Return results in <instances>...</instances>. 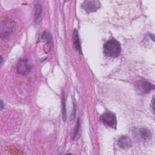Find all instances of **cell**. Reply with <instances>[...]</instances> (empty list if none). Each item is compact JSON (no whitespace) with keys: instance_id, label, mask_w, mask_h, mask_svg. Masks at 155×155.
Here are the masks:
<instances>
[{"instance_id":"1","label":"cell","mask_w":155,"mask_h":155,"mask_svg":"<svg viewBox=\"0 0 155 155\" xmlns=\"http://www.w3.org/2000/svg\"><path fill=\"white\" fill-rule=\"evenodd\" d=\"M16 28V24L12 19L2 17L0 22V34L2 38H6L11 35Z\"/></svg>"},{"instance_id":"2","label":"cell","mask_w":155,"mask_h":155,"mask_svg":"<svg viewBox=\"0 0 155 155\" xmlns=\"http://www.w3.org/2000/svg\"><path fill=\"white\" fill-rule=\"evenodd\" d=\"M104 52L105 55L111 58H116L119 56L121 52L120 43L115 39H110L104 45Z\"/></svg>"},{"instance_id":"3","label":"cell","mask_w":155,"mask_h":155,"mask_svg":"<svg viewBox=\"0 0 155 155\" xmlns=\"http://www.w3.org/2000/svg\"><path fill=\"white\" fill-rule=\"evenodd\" d=\"M32 68L31 64L27 59H21L16 64V71L22 75L28 74Z\"/></svg>"},{"instance_id":"4","label":"cell","mask_w":155,"mask_h":155,"mask_svg":"<svg viewBox=\"0 0 155 155\" xmlns=\"http://www.w3.org/2000/svg\"><path fill=\"white\" fill-rule=\"evenodd\" d=\"M100 119L105 125L114 129L116 128L117 120L114 113L107 111L101 116Z\"/></svg>"},{"instance_id":"5","label":"cell","mask_w":155,"mask_h":155,"mask_svg":"<svg viewBox=\"0 0 155 155\" xmlns=\"http://www.w3.org/2000/svg\"><path fill=\"white\" fill-rule=\"evenodd\" d=\"M135 87L140 94L148 93L150 91L154 90V85L143 80L138 81L135 84Z\"/></svg>"},{"instance_id":"6","label":"cell","mask_w":155,"mask_h":155,"mask_svg":"<svg viewBox=\"0 0 155 155\" xmlns=\"http://www.w3.org/2000/svg\"><path fill=\"white\" fill-rule=\"evenodd\" d=\"M101 6L99 1H85L82 2L81 7L87 13H90L97 10Z\"/></svg>"},{"instance_id":"7","label":"cell","mask_w":155,"mask_h":155,"mask_svg":"<svg viewBox=\"0 0 155 155\" xmlns=\"http://www.w3.org/2000/svg\"><path fill=\"white\" fill-rule=\"evenodd\" d=\"M134 136L139 140H148L151 139L152 133L150 130L146 128H136L134 131Z\"/></svg>"},{"instance_id":"8","label":"cell","mask_w":155,"mask_h":155,"mask_svg":"<svg viewBox=\"0 0 155 155\" xmlns=\"http://www.w3.org/2000/svg\"><path fill=\"white\" fill-rule=\"evenodd\" d=\"M118 146L122 149H128L132 146V142L130 138L127 136H122L120 137L117 140Z\"/></svg>"},{"instance_id":"9","label":"cell","mask_w":155,"mask_h":155,"mask_svg":"<svg viewBox=\"0 0 155 155\" xmlns=\"http://www.w3.org/2000/svg\"><path fill=\"white\" fill-rule=\"evenodd\" d=\"M73 45L74 48L76 50H78L79 53L81 54V45H80V41L79 39V35H78V31L77 30L74 29L73 32Z\"/></svg>"},{"instance_id":"10","label":"cell","mask_w":155,"mask_h":155,"mask_svg":"<svg viewBox=\"0 0 155 155\" xmlns=\"http://www.w3.org/2000/svg\"><path fill=\"white\" fill-rule=\"evenodd\" d=\"M41 13L42 7L40 4H37L35 7V21L36 22H39L41 20Z\"/></svg>"},{"instance_id":"11","label":"cell","mask_w":155,"mask_h":155,"mask_svg":"<svg viewBox=\"0 0 155 155\" xmlns=\"http://www.w3.org/2000/svg\"><path fill=\"white\" fill-rule=\"evenodd\" d=\"M41 39L43 41L46 42L47 43H49L51 39H52V37L51 35H50V33L47 32V31H44L41 36Z\"/></svg>"},{"instance_id":"12","label":"cell","mask_w":155,"mask_h":155,"mask_svg":"<svg viewBox=\"0 0 155 155\" xmlns=\"http://www.w3.org/2000/svg\"><path fill=\"white\" fill-rule=\"evenodd\" d=\"M65 93H63L62 94V118L64 121L66 119V111H65Z\"/></svg>"},{"instance_id":"13","label":"cell","mask_w":155,"mask_h":155,"mask_svg":"<svg viewBox=\"0 0 155 155\" xmlns=\"http://www.w3.org/2000/svg\"><path fill=\"white\" fill-rule=\"evenodd\" d=\"M79 126V120H78V122H77L76 127V128H75V129H74V131L73 134V136H72V139H74V137H75V136H76V134H77L78 131Z\"/></svg>"},{"instance_id":"14","label":"cell","mask_w":155,"mask_h":155,"mask_svg":"<svg viewBox=\"0 0 155 155\" xmlns=\"http://www.w3.org/2000/svg\"><path fill=\"white\" fill-rule=\"evenodd\" d=\"M154 96H153V99H152V110L154 112Z\"/></svg>"},{"instance_id":"15","label":"cell","mask_w":155,"mask_h":155,"mask_svg":"<svg viewBox=\"0 0 155 155\" xmlns=\"http://www.w3.org/2000/svg\"><path fill=\"white\" fill-rule=\"evenodd\" d=\"M1 110H2L4 105H3V102H2V101H1Z\"/></svg>"}]
</instances>
